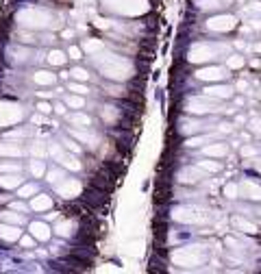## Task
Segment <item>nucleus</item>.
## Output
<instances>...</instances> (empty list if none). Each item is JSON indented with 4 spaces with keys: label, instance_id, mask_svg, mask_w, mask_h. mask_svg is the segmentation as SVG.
Returning <instances> with one entry per match:
<instances>
[{
    "label": "nucleus",
    "instance_id": "f257e3e1",
    "mask_svg": "<svg viewBox=\"0 0 261 274\" xmlns=\"http://www.w3.org/2000/svg\"><path fill=\"white\" fill-rule=\"evenodd\" d=\"M33 231H35V235H37V237H44V239L48 237V228H46V226H41V224H33Z\"/></svg>",
    "mask_w": 261,
    "mask_h": 274
}]
</instances>
